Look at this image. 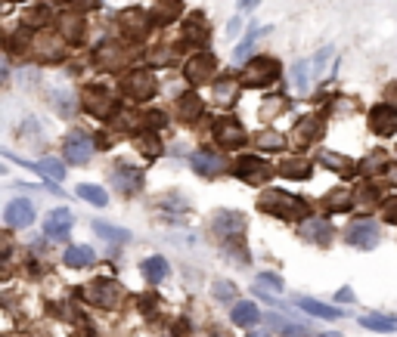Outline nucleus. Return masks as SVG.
<instances>
[{
    "instance_id": "obj_1",
    "label": "nucleus",
    "mask_w": 397,
    "mask_h": 337,
    "mask_svg": "<svg viewBox=\"0 0 397 337\" xmlns=\"http://www.w3.org/2000/svg\"><path fill=\"white\" fill-rule=\"evenodd\" d=\"M258 208L264 214H274L276 220H301V217L307 214V205L305 198H298V195H289V192H264L258 198Z\"/></svg>"
},
{
    "instance_id": "obj_2",
    "label": "nucleus",
    "mask_w": 397,
    "mask_h": 337,
    "mask_svg": "<svg viewBox=\"0 0 397 337\" xmlns=\"http://www.w3.org/2000/svg\"><path fill=\"white\" fill-rule=\"evenodd\" d=\"M276 77H279V62L274 56H255L243 75V84L245 87H267Z\"/></svg>"
},
{
    "instance_id": "obj_3",
    "label": "nucleus",
    "mask_w": 397,
    "mask_h": 337,
    "mask_svg": "<svg viewBox=\"0 0 397 337\" xmlns=\"http://www.w3.org/2000/svg\"><path fill=\"white\" fill-rule=\"evenodd\" d=\"M121 90H124V96H130L134 103H146V99H152V93H155V81H152L149 72H130L121 81Z\"/></svg>"
},
{
    "instance_id": "obj_4",
    "label": "nucleus",
    "mask_w": 397,
    "mask_h": 337,
    "mask_svg": "<svg viewBox=\"0 0 397 337\" xmlns=\"http://www.w3.org/2000/svg\"><path fill=\"white\" fill-rule=\"evenodd\" d=\"M214 68H217V59L208 50H199L196 56L186 62V81L190 84H208L214 75Z\"/></svg>"
},
{
    "instance_id": "obj_5",
    "label": "nucleus",
    "mask_w": 397,
    "mask_h": 337,
    "mask_svg": "<svg viewBox=\"0 0 397 337\" xmlns=\"http://www.w3.org/2000/svg\"><path fill=\"white\" fill-rule=\"evenodd\" d=\"M68 229H72V210L56 208V210H50V214H47L44 232H47V239H50V241H66Z\"/></svg>"
},
{
    "instance_id": "obj_6",
    "label": "nucleus",
    "mask_w": 397,
    "mask_h": 337,
    "mask_svg": "<svg viewBox=\"0 0 397 337\" xmlns=\"http://www.w3.org/2000/svg\"><path fill=\"white\" fill-rule=\"evenodd\" d=\"M4 220L10 229H22V226H31L35 223V208H31V201L25 198H13L10 205L4 210Z\"/></svg>"
},
{
    "instance_id": "obj_7",
    "label": "nucleus",
    "mask_w": 397,
    "mask_h": 337,
    "mask_svg": "<svg viewBox=\"0 0 397 337\" xmlns=\"http://www.w3.org/2000/svg\"><path fill=\"white\" fill-rule=\"evenodd\" d=\"M348 241L360 250H372L379 245V229L372 220H357L351 229H348Z\"/></svg>"
},
{
    "instance_id": "obj_8",
    "label": "nucleus",
    "mask_w": 397,
    "mask_h": 337,
    "mask_svg": "<svg viewBox=\"0 0 397 337\" xmlns=\"http://www.w3.org/2000/svg\"><path fill=\"white\" fill-rule=\"evenodd\" d=\"M214 136H217V143H224V148H239L245 143V130L233 117H221L214 124Z\"/></svg>"
},
{
    "instance_id": "obj_9",
    "label": "nucleus",
    "mask_w": 397,
    "mask_h": 337,
    "mask_svg": "<svg viewBox=\"0 0 397 337\" xmlns=\"http://www.w3.org/2000/svg\"><path fill=\"white\" fill-rule=\"evenodd\" d=\"M90 155H93L90 136H87V133H81V130H75L72 136L66 139V158L72 161V164H87Z\"/></svg>"
},
{
    "instance_id": "obj_10",
    "label": "nucleus",
    "mask_w": 397,
    "mask_h": 337,
    "mask_svg": "<svg viewBox=\"0 0 397 337\" xmlns=\"http://www.w3.org/2000/svg\"><path fill=\"white\" fill-rule=\"evenodd\" d=\"M84 108L97 117H109L115 112V99L103 87H90V90H84Z\"/></svg>"
},
{
    "instance_id": "obj_11",
    "label": "nucleus",
    "mask_w": 397,
    "mask_h": 337,
    "mask_svg": "<svg viewBox=\"0 0 397 337\" xmlns=\"http://www.w3.org/2000/svg\"><path fill=\"white\" fill-rule=\"evenodd\" d=\"M270 174H274V167L264 164L261 158H239L236 164V177L245 179V183H264Z\"/></svg>"
},
{
    "instance_id": "obj_12",
    "label": "nucleus",
    "mask_w": 397,
    "mask_h": 337,
    "mask_svg": "<svg viewBox=\"0 0 397 337\" xmlns=\"http://www.w3.org/2000/svg\"><path fill=\"white\" fill-rule=\"evenodd\" d=\"M369 124H372V130L379 133V136H391V133L397 130V108L394 106H376L372 108V115H369Z\"/></svg>"
},
{
    "instance_id": "obj_13",
    "label": "nucleus",
    "mask_w": 397,
    "mask_h": 337,
    "mask_svg": "<svg viewBox=\"0 0 397 337\" xmlns=\"http://www.w3.org/2000/svg\"><path fill=\"white\" fill-rule=\"evenodd\" d=\"M193 167H196V174H202V177H214L224 170V158L217 152H212V148H199V152L193 155Z\"/></svg>"
},
{
    "instance_id": "obj_14",
    "label": "nucleus",
    "mask_w": 397,
    "mask_h": 337,
    "mask_svg": "<svg viewBox=\"0 0 397 337\" xmlns=\"http://www.w3.org/2000/svg\"><path fill=\"white\" fill-rule=\"evenodd\" d=\"M118 285H115V281H109V279H99V281H93L90 285V300L93 303H99V307H115V303H118Z\"/></svg>"
},
{
    "instance_id": "obj_15",
    "label": "nucleus",
    "mask_w": 397,
    "mask_h": 337,
    "mask_svg": "<svg viewBox=\"0 0 397 337\" xmlns=\"http://www.w3.org/2000/svg\"><path fill=\"white\" fill-rule=\"evenodd\" d=\"M112 183H115V189H118V192L134 195V192L140 189V186H143V174H140L137 167H115Z\"/></svg>"
},
{
    "instance_id": "obj_16",
    "label": "nucleus",
    "mask_w": 397,
    "mask_h": 337,
    "mask_svg": "<svg viewBox=\"0 0 397 337\" xmlns=\"http://www.w3.org/2000/svg\"><path fill=\"white\" fill-rule=\"evenodd\" d=\"M230 322L239 325V328H252V325L261 322V310L255 307L252 300H239L236 307H233V312H230Z\"/></svg>"
},
{
    "instance_id": "obj_17",
    "label": "nucleus",
    "mask_w": 397,
    "mask_h": 337,
    "mask_svg": "<svg viewBox=\"0 0 397 337\" xmlns=\"http://www.w3.org/2000/svg\"><path fill=\"white\" fill-rule=\"evenodd\" d=\"M360 325L369 328V331H379V334H391V331H397V316H385V312H367V316H360Z\"/></svg>"
},
{
    "instance_id": "obj_18",
    "label": "nucleus",
    "mask_w": 397,
    "mask_h": 337,
    "mask_svg": "<svg viewBox=\"0 0 397 337\" xmlns=\"http://www.w3.org/2000/svg\"><path fill=\"white\" fill-rule=\"evenodd\" d=\"M174 112H177V117H181L183 124H193V121H196V117L202 115V99L193 96V93H183V96L177 99Z\"/></svg>"
},
{
    "instance_id": "obj_19",
    "label": "nucleus",
    "mask_w": 397,
    "mask_h": 337,
    "mask_svg": "<svg viewBox=\"0 0 397 337\" xmlns=\"http://www.w3.org/2000/svg\"><path fill=\"white\" fill-rule=\"evenodd\" d=\"M301 235L310 241H317V245H329L332 226H329V220H307L305 226H301Z\"/></svg>"
},
{
    "instance_id": "obj_20",
    "label": "nucleus",
    "mask_w": 397,
    "mask_h": 337,
    "mask_svg": "<svg viewBox=\"0 0 397 337\" xmlns=\"http://www.w3.org/2000/svg\"><path fill=\"white\" fill-rule=\"evenodd\" d=\"M183 41H190V44H205L208 41V22H205V15H190V22L183 25Z\"/></svg>"
},
{
    "instance_id": "obj_21",
    "label": "nucleus",
    "mask_w": 397,
    "mask_h": 337,
    "mask_svg": "<svg viewBox=\"0 0 397 337\" xmlns=\"http://www.w3.org/2000/svg\"><path fill=\"white\" fill-rule=\"evenodd\" d=\"M93 257H97V254H93L87 245H72L66 250V257H62V260H66L68 269H84V266L93 263Z\"/></svg>"
},
{
    "instance_id": "obj_22",
    "label": "nucleus",
    "mask_w": 397,
    "mask_h": 337,
    "mask_svg": "<svg viewBox=\"0 0 397 337\" xmlns=\"http://www.w3.org/2000/svg\"><path fill=\"white\" fill-rule=\"evenodd\" d=\"M177 13H181V0H155L149 15L159 22V25H168V22H174Z\"/></svg>"
},
{
    "instance_id": "obj_23",
    "label": "nucleus",
    "mask_w": 397,
    "mask_h": 337,
    "mask_svg": "<svg viewBox=\"0 0 397 337\" xmlns=\"http://www.w3.org/2000/svg\"><path fill=\"white\" fill-rule=\"evenodd\" d=\"M143 276L149 285H159V281L168 279V260L165 257H149V260H143Z\"/></svg>"
},
{
    "instance_id": "obj_24",
    "label": "nucleus",
    "mask_w": 397,
    "mask_h": 337,
    "mask_svg": "<svg viewBox=\"0 0 397 337\" xmlns=\"http://www.w3.org/2000/svg\"><path fill=\"white\" fill-rule=\"evenodd\" d=\"M298 307L310 312V316H323V319H341V310L338 307H329V303H320V300H310V297H301Z\"/></svg>"
},
{
    "instance_id": "obj_25",
    "label": "nucleus",
    "mask_w": 397,
    "mask_h": 337,
    "mask_svg": "<svg viewBox=\"0 0 397 337\" xmlns=\"http://www.w3.org/2000/svg\"><path fill=\"white\" fill-rule=\"evenodd\" d=\"M243 229H245V223L239 220V214H217V220H214V232L217 235L227 239V235H239Z\"/></svg>"
},
{
    "instance_id": "obj_26",
    "label": "nucleus",
    "mask_w": 397,
    "mask_h": 337,
    "mask_svg": "<svg viewBox=\"0 0 397 337\" xmlns=\"http://www.w3.org/2000/svg\"><path fill=\"white\" fill-rule=\"evenodd\" d=\"M146 15L143 10H128V13H121V28L128 31V34H134V37H143V31H146Z\"/></svg>"
},
{
    "instance_id": "obj_27",
    "label": "nucleus",
    "mask_w": 397,
    "mask_h": 337,
    "mask_svg": "<svg viewBox=\"0 0 397 337\" xmlns=\"http://www.w3.org/2000/svg\"><path fill=\"white\" fill-rule=\"evenodd\" d=\"M320 164L329 170H336V174H351L354 170V161L345 158V155H336V152H320Z\"/></svg>"
},
{
    "instance_id": "obj_28",
    "label": "nucleus",
    "mask_w": 397,
    "mask_h": 337,
    "mask_svg": "<svg viewBox=\"0 0 397 337\" xmlns=\"http://www.w3.org/2000/svg\"><path fill=\"white\" fill-rule=\"evenodd\" d=\"M317 130H320V124H317V117H301L298 124H295V143L305 146L310 139L317 136Z\"/></svg>"
},
{
    "instance_id": "obj_29",
    "label": "nucleus",
    "mask_w": 397,
    "mask_h": 337,
    "mask_svg": "<svg viewBox=\"0 0 397 337\" xmlns=\"http://www.w3.org/2000/svg\"><path fill=\"white\" fill-rule=\"evenodd\" d=\"M78 195H81L87 205H99V208L109 205V195L99 189V186H93V183H81V186H78Z\"/></svg>"
},
{
    "instance_id": "obj_30",
    "label": "nucleus",
    "mask_w": 397,
    "mask_h": 337,
    "mask_svg": "<svg viewBox=\"0 0 397 337\" xmlns=\"http://www.w3.org/2000/svg\"><path fill=\"white\" fill-rule=\"evenodd\" d=\"M279 174H283V177H289V179H307V177H310V164L289 158V161H283V164H279Z\"/></svg>"
},
{
    "instance_id": "obj_31",
    "label": "nucleus",
    "mask_w": 397,
    "mask_h": 337,
    "mask_svg": "<svg viewBox=\"0 0 397 337\" xmlns=\"http://www.w3.org/2000/svg\"><path fill=\"white\" fill-rule=\"evenodd\" d=\"M93 232L103 235V239H109V241H128V239H130V232H128V229H118V226H109V223H103V220L93 223Z\"/></svg>"
},
{
    "instance_id": "obj_32",
    "label": "nucleus",
    "mask_w": 397,
    "mask_h": 337,
    "mask_svg": "<svg viewBox=\"0 0 397 337\" xmlns=\"http://www.w3.org/2000/svg\"><path fill=\"white\" fill-rule=\"evenodd\" d=\"M255 143H258L261 148H267V152H276V148H283V136H279L276 130H264L255 136Z\"/></svg>"
},
{
    "instance_id": "obj_33",
    "label": "nucleus",
    "mask_w": 397,
    "mask_h": 337,
    "mask_svg": "<svg viewBox=\"0 0 397 337\" xmlns=\"http://www.w3.org/2000/svg\"><path fill=\"white\" fill-rule=\"evenodd\" d=\"M270 325H274V331H276V334H292V337L305 334V328L295 325V322H286L283 316H270Z\"/></svg>"
},
{
    "instance_id": "obj_34",
    "label": "nucleus",
    "mask_w": 397,
    "mask_h": 337,
    "mask_svg": "<svg viewBox=\"0 0 397 337\" xmlns=\"http://www.w3.org/2000/svg\"><path fill=\"white\" fill-rule=\"evenodd\" d=\"M261 34H267V28H252V31H248V34L243 37V44L236 46V59H245V56H248V50H252L255 41H258Z\"/></svg>"
},
{
    "instance_id": "obj_35",
    "label": "nucleus",
    "mask_w": 397,
    "mask_h": 337,
    "mask_svg": "<svg viewBox=\"0 0 397 337\" xmlns=\"http://www.w3.org/2000/svg\"><path fill=\"white\" fill-rule=\"evenodd\" d=\"M307 72H310V62H298V65L292 68V81L298 93H307Z\"/></svg>"
},
{
    "instance_id": "obj_36",
    "label": "nucleus",
    "mask_w": 397,
    "mask_h": 337,
    "mask_svg": "<svg viewBox=\"0 0 397 337\" xmlns=\"http://www.w3.org/2000/svg\"><path fill=\"white\" fill-rule=\"evenodd\" d=\"M258 288H270V291H283V279L270 276V272H261L258 276Z\"/></svg>"
},
{
    "instance_id": "obj_37",
    "label": "nucleus",
    "mask_w": 397,
    "mask_h": 337,
    "mask_svg": "<svg viewBox=\"0 0 397 337\" xmlns=\"http://www.w3.org/2000/svg\"><path fill=\"white\" fill-rule=\"evenodd\" d=\"M233 294H236V288H233L230 281H214V297L217 300H233Z\"/></svg>"
},
{
    "instance_id": "obj_38",
    "label": "nucleus",
    "mask_w": 397,
    "mask_h": 337,
    "mask_svg": "<svg viewBox=\"0 0 397 337\" xmlns=\"http://www.w3.org/2000/svg\"><path fill=\"white\" fill-rule=\"evenodd\" d=\"M233 90H236V84H233V81H224V84H217V87H214V93H217V99H221V103H233Z\"/></svg>"
},
{
    "instance_id": "obj_39",
    "label": "nucleus",
    "mask_w": 397,
    "mask_h": 337,
    "mask_svg": "<svg viewBox=\"0 0 397 337\" xmlns=\"http://www.w3.org/2000/svg\"><path fill=\"white\" fill-rule=\"evenodd\" d=\"M348 205H351L348 192H332V198H329V210H345Z\"/></svg>"
},
{
    "instance_id": "obj_40",
    "label": "nucleus",
    "mask_w": 397,
    "mask_h": 337,
    "mask_svg": "<svg viewBox=\"0 0 397 337\" xmlns=\"http://www.w3.org/2000/svg\"><path fill=\"white\" fill-rule=\"evenodd\" d=\"M81 19H66V37H81Z\"/></svg>"
},
{
    "instance_id": "obj_41",
    "label": "nucleus",
    "mask_w": 397,
    "mask_h": 337,
    "mask_svg": "<svg viewBox=\"0 0 397 337\" xmlns=\"http://www.w3.org/2000/svg\"><path fill=\"white\" fill-rule=\"evenodd\" d=\"M382 214H385L388 223H397V198H388V201H385V210H382Z\"/></svg>"
},
{
    "instance_id": "obj_42",
    "label": "nucleus",
    "mask_w": 397,
    "mask_h": 337,
    "mask_svg": "<svg viewBox=\"0 0 397 337\" xmlns=\"http://www.w3.org/2000/svg\"><path fill=\"white\" fill-rule=\"evenodd\" d=\"M329 56H332V50H329V46H326V50H323V53H317V59H314V65H317V68H323V65H326V59H329ZM317 75H323V72H317Z\"/></svg>"
},
{
    "instance_id": "obj_43",
    "label": "nucleus",
    "mask_w": 397,
    "mask_h": 337,
    "mask_svg": "<svg viewBox=\"0 0 397 337\" xmlns=\"http://www.w3.org/2000/svg\"><path fill=\"white\" fill-rule=\"evenodd\" d=\"M336 300L338 303H354V291H351V288H341V291L336 294Z\"/></svg>"
},
{
    "instance_id": "obj_44",
    "label": "nucleus",
    "mask_w": 397,
    "mask_h": 337,
    "mask_svg": "<svg viewBox=\"0 0 397 337\" xmlns=\"http://www.w3.org/2000/svg\"><path fill=\"white\" fill-rule=\"evenodd\" d=\"M261 0H239V10H252V6H258Z\"/></svg>"
},
{
    "instance_id": "obj_45",
    "label": "nucleus",
    "mask_w": 397,
    "mask_h": 337,
    "mask_svg": "<svg viewBox=\"0 0 397 337\" xmlns=\"http://www.w3.org/2000/svg\"><path fill=\"white\" fill-rule=\"evenodd\" d=\"M236 31H239V19H233L230 28H227V34H236Z\"/></svg>"
},
{
    "instance_id": "obj_46",
    "label": "nucleus",
    "mask_w": 397,
    "mask_h": 337,
    "mask_svg": "<svg viewBox=\"0 0 397 337\" xmlns=\"http://www.w3.org/2000/svg\"><path fill=\"white\" fill-rule=\"evenodd\" d=\"M388 96H391V103H388V106H394L397 103V87H388Z\"/></svg>"
},
{
    "instance_id": "obj_47",
    "label": "nucleus",
    "mask_w": 397,
    "mask_h": 337,
    "mask_svg": "<svg viewBox=\"0 0 397 337\" xmlns=\"http://www.w3.org/2000/svg\"><path fill=\"white\" fill-rule=\"evenodd\" d=\"M320 337H341L338 331H326V334H320Z\"/></svg>"
},
{
    "instance_id": "obj_48",
    "label": "nucleus",
    "mask_w": 397,
    "mask_h": 337,
    "mask_svg": "<svg viewBox=\"0 0 397 337\" xmlns=\"http://www.w3.org/2000/svg\"><path fill=\"white\" fill-rule=\"evenodd\" d=\"M248 337H267V334H264V331H252V334H248Z\"/></svg>"
}]
</instances>
